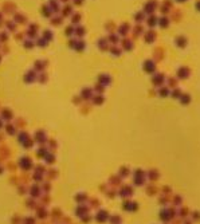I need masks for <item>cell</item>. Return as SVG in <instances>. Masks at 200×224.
<instances>
[{"mask_svg": "<svg viewBox=\"0 0 200 224\" xmlns=\"http://www.w3.org/2000/svg\"><path fill=\"white\" fill-rule=\"evenodd\" d=\"M120 196L121 197H125V199H128V197H132L133 193H134V189L132 188V185H124L121 189H120Z\"/></svg>", "mask_w": 200, "mask_h": 224, "instance_id": "cell-1", "label": "cell"}, {"mask_svg": "<svg viewBox=\"0 0 200 224\" xmlns=\"http://www.w3.org/2000/svg\"><path fill=\"white\" fill-rule=\"evenodd\" d=\"M145 180H146V176H142V177H136V176H133V185L142 186L144 184H145Z\"/></svg>", "mask_w": 200, "mask_h": 224, "instance_id": "cell-5", "label": "cell"}, {"mask_svg": "<svg viewBox=\"0 0 200 224\" xmlns=\"http://www.w3.org/2000/svg\"><path fill=\"white\" fill-rule=\"evenodd\" d=\"M161 192H162V195H172V189H170V186H168V185L162 186Z\"/></svg>", "mask_w": 200, "mask_h": 224, "instance_id": "cell-14", "label": "cell"}, {"mask_svg": "<svg viewBox=\"0 0 200 224\" xmlns=\"http://www.w3.org/2000/svg\"><path fill=\"white\" fill-rule=\"evenodd\" d=\"M98 221H105V219L108 217V212H105V211H102L101 213H98Z\"/></svg>", "mask_w": 200, "mask_h": 224, "instance_id": "cell-13", "label": "cell"}, {"mask_svg": "<svg viewBox=\"0 0 200 224\" xmlns=\"http://www.w3.org/2000/svg\"><path fill=\"white\" fill-rule=\"evenodd\" d=\"M121 176H120V177H118V176H113V177H111L110 178V184H111V185H114V186H118L120 185V184H121Z\"/></svg>", "mask_w": 200, "mask_h": 224, "instance_id": "cell-10", "label": "cell"}, {"mask_svg": "<svg viewBox=\"0 0 200 224\" xmlns=\"http://www.w3.org/2000/svg\"><path fill=\"white\" fill-rule=\"evenodd\" d=\"M183 224H193V221H192V220H185Z\"/></svg>", "mask_w": 200, "mask_h": 224, "instance_id": "cell-16", "label": "cell"}, {"mask_svg": "<svg viewBox=\"0 0 200 224\" xmlns=\"http://www.w3.org/2000/svg\"><path fill=\"white\" fill-rule=\"evenodd\" d=\"M177 215L180 219H187L189 215H191V212H189V208L188 207H181L180 209L177 211Z\"/></svg>", "mask_w": 200, "mask_h": 224, "instance_id": "cell-4", "label": "cell"}, {"mask_svg": "<svg viewBox=\"0 0 200 224\" xmlns=\"http://www.w3.org/2000/svg\"><path fill=\"white\" fill-rule=\"evenodd\" d=\"M191 217H192V221H200V212L199 211H193L191 213Z\"/></svg>", "mask_w": 200, "mask_h": 224, "instance_id": "cell-11", "label": "cell"}, {"mask_svg": "<svg viewBox=\"0 0 200 224\" xmlns=\"http://www.w3.org/2000/svg\"><path fill=\"white\" fill-rule=\"evenodd\" d=\"M145 191H146L148 196H154V195H157V192H159V188H157L154 184H149V185H146Z\"/></svg>", "mask_w": 200, "mask_h": 224, "instance_id": "cell-3", "label": "cell"}, {"mask_svg": "<svg viewBox=\"0 0 200 224\" xmlns=\"http://www.w3.org/2000/svg\"><path fill=\"white\" fill-rule=\"evenodd\" d=\"M172 204H173V207H180V205L183 204V197H181L180 195L172 196Z\"/></svg>", "mask_w": 200, "mask_h": 224, "instance_id": "cell-8", "label": "cell"}, {"mask_svg": "<svg viewBox=\"0 0 200 224\" xmlns=\"http://www.w3.org/2000/svg\"><path fill=\"white\" fill-rule=\"evenodd\" d=\"M130 169L128 167H121V169H120V176L121 177H128V176L130 175Z\"/></svg>", "mask_w": 200, "mask_h": 224, "instance_id": "cell-9", "label": "cell"}, {"mask_svg": "<svg viewBox=\"0 0 200 224\" xmlns=\"http://www.w3.org/2000/svg\"><path fill=\"white\" fill-rule=\"evenodd\" d=\"M160 219H161L162 221H169V220H172V219H170L169 212H168V208H162V209H161V212H160Z\"/></svg>", "mask_w": 200, "mask_h": 224, "instance_id": "cell-6", "label": "cell"}, {"mask_svg": "<svg viewBox=\"0 0 200 224\" xmlns=\"http://www.w3.org/2000/svg\"><path fill=\"white\" fill-rule=\"evenodd\" d=\"M110 221H111V223H113V224H120V223H121V217H120V216H111V217H110Z\"/></svg>", "mask_w": 200, "mask_h": 224, "instance_id": "cell-15", "label": "cell"}, {"mask_svg": "<svg viewBox=\"0 0 200 224\" xmlns=\"http://www.w3.org/2000/svg\"><path fill=\"white\" fill-rule=\"evenodd\" d=\"M159 203L161 205H168L169 203H172V199H170V195H161L160 196V200Z\"/></svg>", "mask_w": 200, "mask_h": 224, "instance_id": "cell-7", "label": "cell"}, {"mask_svg": "<svg viewBox=\"0 0 200 224\" xmlns=\"http://www.w3.org/2000/svg\"><path fill=\"white\" fill-rule=\"evenodd\" d=\"M146 177L151 181H157L160 178V172L157 169H149L148 173H146Z\"/></svg>", "mask_w": 200, "mask_h": 224, "instance_id": "cell-2", "label": "cell"}, {"mask_svg": "<svg viewBox=\"0 0 200 224\" xmlns=\"http://www.w3.org/2000/svg\"><path fill=\"white\" fill-rule=\"evenodd\" d=\"M133 176H136V177H142V176H146V173L144 172L142 169H136L134 172H133Z\"/></svg>", "mask_w": 200, "mask_h": 224, "instance_id": "cell-12", "label": "cell"}]
</instances>
